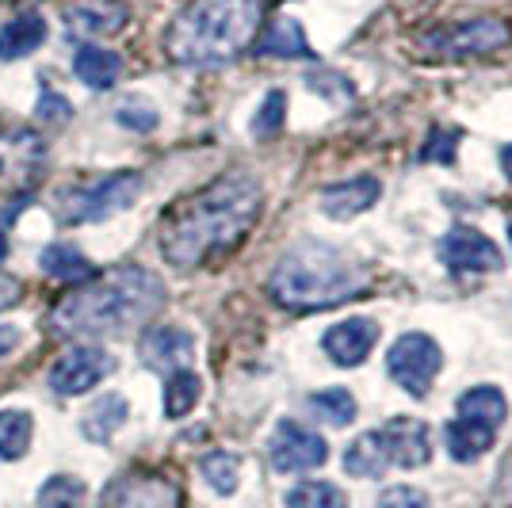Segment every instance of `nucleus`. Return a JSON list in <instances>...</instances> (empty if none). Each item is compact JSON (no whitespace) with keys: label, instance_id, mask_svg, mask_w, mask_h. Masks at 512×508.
<instances>
[{"label":"nucleus","instance_id":"40","mask_svg":"<svg viewBox=\"0 0 512 508\" xmlns=\"http://www.w3.org/2000/svg\"><path fill=\"white\" fill-rule=\"evenodd\" d=\"M501 169H505V176L512 180V146L501 149Z\"/></svg>","mask_w":512,"mask_h":508},{"label":"nucleus","instance_id":"20","mask_svg":"<svg viewBox=\"0 0 512 508\" xmlns=\"http://www.w3.org/2000/svg\"><path fill=\"white\" fill-rule=\"evenodd\" d=\"M253 50L256 58H302V62L314 58V50H310L295 20H276L272 27H264V35L253 43Z\"/></svg>","mask_w":512,"mask_h":508},{"label":"nucleus","instance_id":"27","mask_svg":"<svg viewBox=\"0 0 512 508\" xmlns=\"http://www.w3.org/2000/svg\"><path fill=\"white\" fill-rule=\"evenodd\" d=\"M310 409L318 413L325 424H333V428H344V424L356 421V413H360V405L352 398V390H344V386H329V390H321L310 398Z\"/></svg>","mask_w":512,"mask_h":508},{"label":"nucleus","instance_id":"3","mask_svg":"<svg viewBox=\"0 0 512 508\" xmlns=\"http://www.w3.org/2000/svg\"><path fill=\"white\" fill-rule=\"evenodd\" d=\"M260 0H192L165 31V54L176 65H226L256 43Z\"/></svg>","mask_w":512,"mask_h":508},{"label":"nucleus","instance_id":"1","mask_svg":"<svg viewBox=\"0 0 512 508\" xmlns=\"http://www.w3.org/2000/svg\"><path fill=\"white\" fill-rule=\"evenodd\" d=\"M260 207H264V191L253 176L245 172L218 176L207 188L184 195L165 211L157 230L161 256L180 272H195L218 256L234 253L256 226Z\"/></svg>","mask_w":512,"mask_h":508},{"label":"nucleus","instance_id":"24","mask_svg":"<svg viewBox=\"0 0 512 508\" xmlns=\"http://www.w3.org/2000/svg\"><path fill=\"white\" fill-rule=\"evenodd\" d=\"M43 272L58 283H88L96 279V268L88 264V256L73 245H50L43 253Z\"/></svg>","mask_w":512,"mask_h":508},{"label":"nucleus","instance_id":"18","mask_svg":"<svg viewBox=\"0 0 512 508\" xmlns=\"http://www.w3.org/2000/svg\"><path fill=\"white\" fill-rule=\"evenodd\" d=\"M46 39V20L39 12H20L16 20L0 27V62H16L27 58L31 50H39Z\"/></svg>","mask_w":512,"mask_h":508},{"label":"nucleus","instance_id":"28","mask_svg":"<svg viewBox=\"0 0 512 508\" xmlns=\"http://www.w3.org/2000/svg\"><path fill=\"white\" fill-rule=\"evenodd\" d=\"M199 470H203V478L211 482L214 493H222V497H230L237 489V482H241V459L230 455V451H211V455H203Z\"/></svg>","mask_w":512,"mask_h":508},{"label":"nucleus","instance_id":"29","mask_svg":"<svg viewBox=\"0 0 512 508\" xmlns=\"http://www.w3.org/2000/svg\"><path fill=\"white\" fill-rule=\"evenodd\" d=\"M199 390H203V382H199V375H192V371L169 375V386H165V413H169V417H188L195 409V402H199Z\"/></svg>","mask_w":512,"mask_h":508},{"label":"nucleus","instance_id":"26","mask_svg":"<svg viewBox=\"0 0 512 508\" xmlns=\"http://www.w3.org/2000/svg\"><path fill=\"white\" fill-rule=\"evenodd\" d=\"M31 432H35L31 413H23V409H0V459H8V463L23 459L27 447H31Z\"/></svg>","mask_w":512,"mask_h":508},{"label":"nucleus","instance_id":"23","mask_svg":"<svg viewBox=\"0 0 512 508\" xmlns=\"http://www.w3.org/2000/svg\"><path fill=\"white\" fill-rule=\"evenodd\" d=\"M444 440H448V451L455 463H474V459H482L493 447L497 432L482 428V424H470V421H451L448 432H444Z\"/></svg>","mask_w":512,"mask_h":508},{"label":"nucleus","instance_id":"32","mask_svg":"<svg viewBox=\"0 0 512 508\" xmlns=\"http://www.w3.org/2000/svg\"><path fill=\"white\" fill-rule=\"evenodd\" d=\"M306 85L314 88V92H321L325 100H333V104H352V100H356V85H352L344 73H337V69H318V73H310Z\"/></svg>","mask_w":512,"mask_h":508},{"label":"nucleus","instance_id":"35","mask_svg":"<svg viewBox=\"0 0 512 508\" xmlns=\"http://www.w3.org/2000/svg\"><path fill=\"white\" fill-rule=\"evenodd\" d=\"M375 508H432L428 505V497L421 489L413 486H390L379 493V505Z\"/></svg>","mask_w":512,"mask_h":508},{"label":"nucleus","instance_id":"41","mask_svg":"<svg viewBox=\"0 0 512 508\" xmlns=\"http://www.w3.org/2000/svg\"><path fill=\"white\" fill-rule=\"evenodd\" d=\"M4 253H8V241H4V233H0V260H4Z\"/></svg>","mask_w":512,"mask_h":508},{"label":"nucleus","instance_id":"25","mask_svg":"<svg viewBox=\"0 0 512 508\" xmlns=\"http://www.w3.org/2000/svg\"><path fill=\"white\" fill-rule=\"evenodd\" d=\"M127 398H119V394H104V398H96V405L88 409L85 417V436L88 440H96V444H107L115 432H119V424L127 421Z\"/></svg>","mask_w":512,"mask_h":508},{"label":"nucleus","instance_id":"11","mask_svg":"<svg viewBox=\"0 0 512 508\" xmlns=\"http://www.w3.org/2000/svg\"><path fill=\"white\" fill-rule=\"evenodd\" d=\"M100 508H180V489L165 474L130 470L104 489Z\"/></svg>","mask_w":512,"mask_h":508},{"label":"nucleus","instance_id":"36","mask_svg":"<svg viewBox=\"0 0 512 508\" xmlns=\"http://www.w3.org/2000/svg\"><path fill=\"white\" fill-rule=\"evenodd\" d=\"M115 119L130 130H142V134L157 127V111H153V107H142V104H123L119 111H115Z\"/></svg>","mask_w":512,"mask_h":508},{"label":"nucleus","instance_id":"2","mask_svg":"<svg viewBox=\"0 0 512 508\" xmlns=\"http://www.w3.org/2000/svg\"><path fill=\"white\" fill-rule=\"evenodd\" d=\"M165 306V283L146 268H115L100 279H88L81 291L54 310V333L85 337V333H123L150 321Z\"/></svg>","mask_w":512,"mask_h":508},{"label":"nucleus","instance_id":"22","mask_svg":"<svg viewBox=\"0 0 512 508\" xmlns=\"http://www.w3.org/2000/svg\"><path fill=\"white\" fill-rule=\"evenodd\" d=\"M73 69H77V77H81L88 88L107 92V88H115V81L123 77V58L104 50V46H85V50L77 54Z\"/></svg>","mask_w":512,"mask_h":508},{"label":"nucleus","instance_id":"19","mask_svg":"<svg viewBox=\"0 0 512 508\" xmlns=\"http://www.w3.org/2000/svg\"><path fill=\"white\" fill-rule=\"evenodd\" d=\"M390 466L394 463H390L383 432H363V436H356V440L348 444V451H344V470H348L352 478H383Z\"/></svg>","mask_w":512,"mask_h":508},{"label":"nucleus","instance_id":"10","mask_svg":"<svg viewBox=\"0 0 512 508\" xmlns=\"http://www.w3.org/2000/svg\"><path fill=\"white\" fill-rule=\"evenodd\" d=\"M115 360L107 356L100 344H73L69 352L58 356L54 371H50V390L54 394H65V398H77V394H88L96 382H104L111 375Z\"/></svg>","mask_w":512,"mask_h":508},{"label":"nucleus","instance_id":"16","mask_svg":"<svg viewBox=\"0 0 512 508\" xmlns=\"http://www.w3.org/2000/svg\"><path fill=\"white\" fill-rule=\"evenodd\" d=\"M62 16L73 35H81V39H100V35L123 31V23H127V4H119V0H73V4H65Z\"/></svg>","mask_w":512,"mask_h":508},{"label":"nucleus","instance_id":"31","mask_svg":"<svg viewBox=\"0 0 512 508\" xmlns=\"http://www.w3.org/2000/svg\"><path fill=\"white\" fill-rule=\"evenodd\" d=\"M85 505V482L73 474H54L39 489V508H81Z\"/></svg>","mask_w":512,"mask_h":508},{"label":"nucleus","instance_id":"5","mask_svg":"<svg viewBox=\"0 0 512 508\" xmlns=\"http://www.w3.org/2000/svg\"><path fill=\"white\" fill-rule=\"evenodd\" d=\"M138 195H142L138 172H111L92 184H69L58 191V214L65 222H100V218L127 211Z\"/></svg>","mask_w":512,"mask_h":508},{"label":"nucleus","instance_id":"38","mask_svg":"<svg viewBox=\"0 0 512 508\" xmlns=\"http://www.w3.org/2000/svg\"><path fill=\"white\" fill-rule=\"evenodd\" d=\"M20 295H23L20 279L4 276V272H0V310H4V306H16V302H20Z\"/></svg>","mask_w":512,"mask_h":508},{"label":"nucleus","instance_id":"8","mask_svg":"<svg viewBox=\"0 0 512 508\" xmlns=\"http://www.w3.org/2000/svg\"><path fill=\"white\" fill-rule=\"evenodd\" d=\"M46 172V142L39 130L0 134V191H31Z\"/></svg>","mask_w":512,"mask_h":508},{"label":"nucleus","instance_id":"14","mask_svg":"<svg viewBox=\"0 0 512 508\" xmlns=\"http://www.w3.org/2000/svg\"><path fill=\"white\" fill-rule=\"evenodd\" d=\"M138 356L150 371H161V375H176V371H188V363L195 356V340L184 333V329H150L146 337L138 340Z\"/></svg>","mask_w":512,"mask_h":508},{"label":"nucleus","instance_id":"6","mask_svg":"<svg viewBox=\"0 0 512 508\" xmlns=\"http://www.w3.org/2000/svg\"><path fill=\"white\" fill-rule=\"evenodd\" d=\"M512 43V31L505 20L497 16H482V20H467V23H448L440 31H428L421 39V50L432 54V58H444V62H459V58H482V54H493L501 46Z\"/></svg>","mask_w":512,"mask_h":508},{"label":"nucleus","instance_id":"42","mask_svg":"<svg viewBox=\"0 0 512 508\" xmlns=\"http://www.w3.org/2000/svg\"><path fill=\"white\" fill-rule=\"evenodd\" d=\"M509 233H512V230H509Z\"/></svg>","mask_w":512,"mask_h":508},{"label":"nucleus","instance_id":"37","mask_svg":"<svg viewBox=\"0 0 512 508\" xmlns=\"http://www.w3.org/2000/svg\"><path fill=\"white\" fill-rule=\"evenodd\" d=\"M73 115V107L65 104L62 96H54L50 88H43V100L35 107V119H43V123H65Z\"/></svg>","mask_w":512,"mask_h":508},{"label":"nucleus","instance_id":"7","mask_svg":"<svg viewBox=\"0 0 512 508\" xmlns=\"http://www.w3.org/2000/svg\"><path fill=\"white\" fill-rule=\"evenodd\" d=\"M440 367H444V352H440V344L428 333H406V337L394 340L390 352H386L390 379L398 382L406 394H413V398H428Z\"/></svg>","mask_w":512,"mask_h":508},{"label":"nucleus","instance_id":"13","mask_svg":"<svg viewBox=\"0 0 512 508\" xmlns=\"http://www.w3.org/2000/svg\"><path fill=\"white\" fill-rule=\"evenodd\" d=\"M375 340H379V325L371 318H344L333 329H325L321 348L337 367H360L371 356Z\"/></svg>","mask_w":512,"mask_h":508},{"label":"nucleus","instance_id":"39","mask_svg":"<svg viewBox=\"0 0 512 508\" xmlns=\"http://www.w3.org/2000/svg\"><path fill=\"white\" fill-rule=\"evenodd\" d=\"M16 348H20V329L16 325H0V356H8Z\"/></svg>","mask_w":512,"mask_h":508},{"label":"nucleus","instance_id":"30","mask_svg":"<svg viewBox=\"0 0 512 508\" xmlns=\"http://www.w3.org/2000/svg\"><path fill=\"white\" fill-rule=\"evenodd\" d=\"M287 508H348V497L333 482H302L287 493Z\"/></svg>","mask_w":512,"mask_h":508},{"label":"nucleus","instance_id":"12","mask_svg":"<svg viewBox=\"0 0 512 508\" xmlns=\"http://www.w3.org/2000/svg\"><path fill=\"white\" fill-rule=\"evenodd\" d=\"M272 466L279 474H299V470H314L329 459V444L321 440L314 428H306L299 421H279L276 436L268 444Z\"/></svg>","mask_w":512,"mask_h":508},{"label":"nucleus","instance_id":"15","mask_svg":"<svg viewBox=\"0 0 512 508\" xmlns=\"http://www.w3.org/2000/svg\"><path fill=\"white\" fill-rule=\"evenodd\" d=\"M386 451H390V463L406 466V470H417V466H428L432 459V436H428V424L417 421V417H394V421L383 428Z\"/></svg>","mask_w":512,"mask_h":508},{"label":"nucleus","instance_id":"33","mask_svg":"<svg viewBox=\"0 0 512 508\" xmlns=\"http://www.w3.org/2000/svg\"><path fill=\"white\" fill-rule=\"evenodd\" d=\"M283 119H287V96L276 88V92L264 96V104H260V111H256L253 134L256 138H272V134L283 130Z\"/></svg>","mask_w":512,"mask_h":508},{"label":"nucleus","instance_id":"17","mask_svg":"<svg viewBox=\"0 0 512 508\" xmlns=\"http://www.w3.org/2000/svg\"><path fill=\"white\" fill-rule=\"evenodd\" d=\"M379 195H383V184L375 176H356L348 184H329V188L321 191L318 203L329 218L344 222V218H356V214L371 211L379 203Z\"/></svg>","mask_w":512,"mask_h":508},{"label":"nucleus","instance_id":"4","mask_svg":"<svg viewBox=\"0 0 512 508\" xmlns=\"http://www.w3.org/2000/svg\"><path fill=\"white\" fill-rule=\"evenodd\" d=\"M367 291V272L348 253L325 241H302L279 256L268 279V295L283 310H333Z\"/></svg>","mask_w":512,"mask_h":508},{"label":"nucleus","instance_id":"9","mask_svg":"<svg viewBox=\"0 0 512 508\" xmlns=\"http://www.w3.org/2000/svg\"><path fill=\"white\" fill-rule=\"evenodd\" d=\"M440 260L455 276H490V272H505V253L493 245L482 230L470 226H455L444 233L440 241Z\"/></svg>","mask_w":512,"mask_h":508},{"label":"nucleus","instance_id":"21","mask_svg":"<svg viewBox=\"0 0 512 508\" xmlns=\"http://www.w3.org/2000/svg\"><path fill=\"white\" fill-rule=\"evenodd\" d=\"M505 417H509V402H505V394L497 386H470L467 394L459 398V421L482 424V428L497 432L505 424Z\"/></svg>","mask_w":512,"mask_h":508},{"label":"nucleus","instance_id":"34","mask_svg":"<svg viewBox=\"0 0 512 508\" xmlns=\"http://www.w3.org/2000/svg\"><path fill=\"white\" fill-rule=\"evenodd\" d=\"M455 142H459V130H432V138L421 149V161H440L451 165L455 161Z\"/></svg>","mask_w":512,"mask_h":508}]
</instances>
